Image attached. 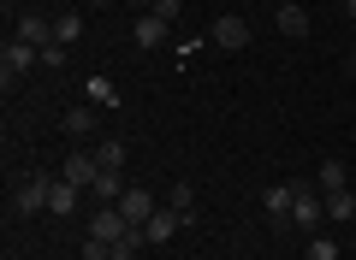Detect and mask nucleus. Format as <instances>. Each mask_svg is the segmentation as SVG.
I'll return each mask as SVG.
<instances>
[{"label":"nucleus","mask_w":356,"mask_h":260,"mask_svg":"<svg viewBox=\"0 0 356 260\" xmlns=\"http://www.w3.org/2000/svg\"><path fill=\"white\" fill-rule=\"evenodd\" d=\"M149 12L166 18V24H178V18H184V0H149Z\"/></svg>","instance_id":"22"},{"label":"nucleus","mask_w":356,"mask_h":260,"mask_svg":"<svg viewBox=\"0 0 356 260\" xmlns=\"http://www.w3.org/2000/svg\"><path fill=\"white\" fill-rule=\"evenodd\" d=\"M303 260H339V243L315 231V236H309V254H303Z\"/></svg>","instance_id":"20"},{"label":"nucleus","mask_w":356,"mask_h":260,"mask_svg":"<svg viewBox=\"0 0 356 260\" xmlns=\"http://www.w3.org/2000/svg\"><path fill=\"white\" fill-rule=\"evenodd\" d=\"M48 196H54V177L48 172H18L13 177V213H18V219L48 213Z\"/></svg>","instance_id":"1"},{"label":"nucleus","mask_w":356,"mask_h":260,"mask_svg":"<svg viewBox=\"0 0 356 260\" xmlns=\"http://www.w3.org/2000/svg\"><path fill=\"white\" fill-rule=\"evenodd\" d=\"M77 36H83V12H72V6H65V12L54 18V42H65V48H72Z\"/></svg>","instance_id":"15"},{"label":"nucleus","mask_w":356,"mask_h":260,"mask_svg":"<svg viewBox=\"0 0 356 260\" xmlns=\"http://www.w3.org/2000/svg\"><path fill=\"white\" fill-rule=\"evenodd\" d=\"M344 18H350V24H356V0H344Z\"/></svg>","instance_id":"25"},{"label":"nucleus","mask_w":356,"mask_h":260,"mask_svg":"<svg viewBox=\"0 0 356 260\" xmlns=\"http://www.w3.org/2000/svg\"><path fill=\"white\" fill-rule=\"evenodd\" d=\"M125 231H131V219L119 207H95L89 213V236H95V243H119Z\"/></svg>","instance_id":"4"},{"label":"nucleus","mask_w":356,"mask_h":260,"mask_svg":"<svg viewBox=\"0 0 356 260\" xmlns=\"http://www.w3.org/2000/svg\"><path fill=\"white\" fill-rule=\"evenodd\" d=\"M77 260H113V243H95V236H89V243H83V254H77Z\"/></svg>","instance_id":"24"},{"label":"nucleus","mask_w":356,"mask_h":260,"mask_svg":"<svg viewBox=\"0 0 356 260\" xmlns=\"http://www.w3.org/2000/svg\"><path fill=\"white\" fill-rule=\"evenodd\" d=\"M315 189H321V196L344 189V160H321V172H315Z\"/></svg>","instance_id":"17"},{"label":"nucleus","mask_w":356,"mask_h":260,"mask_svg":"<svg viewBox=\"0 0 356 260\" xmlns=\"http://www.w3.org/2000/svg\"><path fill=\"white\" fill-rule=\"evenodd\" d=\"M30 65H42V53L30 48V42H18V36H13L6 48H0V83H6V95H13V83L30 71Z\"/></svg>","instance_id":"2"},{"label":"nucleus","mask_w":356,"mask_h":260,"mask_svg":"<svg viewBox=\"0 0 356 260\" xmlns=\"http://www.w3.org/2000/svg\"><path fill=\"white\" fill-rule=\"evenodd\" d=\"M125 172H102V177H95V184H89V196H95V201H102V207H119V196H125Z\"/></svg>","instance_id":"11"},{"label":"nucleus","mask_w":356,"mask_h":260,"mask_svg":"<svg viewBox=\"0 0 356 260\" xmlns=\"http://www.w3.org/2000/svg\"><path fill=\"white\" fill-rule=\"evenodd\" d=\"M166 207H178L184 213V225H196V196H191V184H172V201Z\"/></svg>","instance_id":"19"},{"label":"nucleus","mask_w":356,"mask_h":260,"mask_svg":"<svg viewBox=\"0 0 356 260\" xmlns=\"http://www.w3.org/2000/svg\"><path fill=\"white\" fill-rule=\"evenodd\" d=\"M166 36H172V24H166V18H154V12H143V18H137V30H131V42H137L143 53H154Z\"/></svg>","instance_id":"7"},{"label":"nucleus","mask_w":356,"mask_h":260,"mask_svg":"<svg viewBox=\"0 0 356 260\" xmlns=\"http://www.w3.org/2000/svg\"><path fill=\"white\" fill-rule=\"evenodd\" d=\"M327 219L332 225H350L356 219V196H350V189H332V196H327Z\"/></svg>","instance_id":"14"},{"label":"nucleus","mask_w":356,"mask_h":260,"mask_svg":"<svg viewBox=\"0 0 356 260\" xmlns=\"http://www.w3.org/2000/svg\"><path fill=\"white\" fill-rule=\"evenodd\" d=\"M13 36H18V42H30V48H48V42H54V18H42V12H24V18L13 24Z\"/></svg>","instance_id":"9"},{"label":"nucleus","mask_w":356,"mask_h":260,"mask_svg":"<svg viewBox=\"0 0 356 260\" xmlns=\"http://www.w3.org/2000/svg\"><path fill=\"white\" fill-rule=\"evenodd\" d=\"M125 6H149V0H125Z\"/></svg>","instance_id":"27"},{"label":"nucleus","mask_w":356,"mask_h":260,"mask_svg":"<svg viewBox=\"0 0 356 260\" xmlns=\"http://www.w3.org/2000/svg\"><path fill=\"white\" fill-rule=\"evenodd\" d=\"M119 213H125L131 225H149V219H154L161 207H154V196H149V189H137V184H131L125 196H119Z\"/></svg>","instance_id":"8"},{"label":"nucleus","mask_w":356,"mask_h":260,"mask_svg":"<svg viewBox=\"0 0 356 260\" xmlns=\"http://www.w3.org/2000/svg\"><path fill=\"white\" fill-rule=\"evenodd\" d=\"M291 207H297V189H291V184H273V189L261 196L267 225H291Z\"/></svg>","instance_id":"6"},{"label":"nucleus","mask_w":356,"mask_h":260,"mask_svg":"<svg viewBox=\"0 0 356 260\" xmlns=\"http://www.w3.org/2000/svg\"><path fill=\"white\" fill-rule=\"evenodd\" d=\"M178 225H184V213H178V207H161L149 225H143V231H149V243H172V236H178Z\"/></svg>","instance_id":"12"},{"label":"nucleus","mask_w":356,"mask_h":260,"mask_svg":"<svg viewBox=\"0 0 356 260\" xmlns=\"http://www.w3.org/2000/svg\"><path fill=\"white\" fill-rule=\"evenodd\" d=\"M60 130H65V137H72V142L95 137V107H72V112H65V119H60Z\"/></svg>","instance_id":"13"},{"label":"nucleus","mask_w":356,"mask_h":260,"mask_svg":"<svg viewBox=\"0 0 356 260\" xmlns=\"http://www.w3.org/2000/svg\"><path fill=\"white\" fill-rule=\"evenodd\" d=\"M273 24H280L285 36H309V12H303V6H280V12H273Z\"/></svg>","instance_id":"16"},{"label":"nucleus","mask_w":356,"mask_h":260,"mask_svg":"<svg viewBox=\"0 0 356 260\" xmlns=\"http://www.w3.org/2000/svg\"><path fill=\"white\" fill-rule=\"evenodd\" d=\"M36 53H42L48 71H65V42H48V48H36Z\"/></svg>","instance_id":"23"},{"label":"nucleus","mask_w":356,"mask_h":260,"mask_svg":"<svg viewBox=\"0 0 356 260\" xmlns=\"http://www.w3.org/2000/svg\"><path fill=\"white\" fill-rule=\"evenodd\" d=\"M89 101H95V107H113V101H119V89L107 83V77H89Z\"/></svg>","instance_id":"21"},{"label":"nucleus","mask_w":356,"mask_h":260,"mask_svg":"<svg viewBox=\"0 0 356 260\" xmlns=\"http://www.w3.org/2000/svg\"><path fill=\"white\" fill-rule=\"evenodd\" d=\"M95 160H102V172H125V142H119V137H107L102 148H95Z\"/></svg>","instance_id":"18"},{"label":"nucleus","mask_w":356,"mask_h":260,"mask_svg":"<svg viewBox=\"0 0 356 260\" xmlns=\"http://www.w3.org/2000/svg\"><path fill=\"white\" fill-rule=\"evenodd\" d=\"M0 6H6V12H13V6H24V0H0Z\"/></svg>","instance_id":"26"},{"label":"nucleus","mask_w":356,"mask_h":260,"mask_svg":"<svg viewBox=\"0 0 356 260\" xmlns=\"http://www.w3.org/2000/svg\"><path fill=\"white\" fill-rule=\"evenodd\" d=\"M77 207H83V189H77V184H65V177H54V196H48V213H54V219H72Z\"/></svg>","instance_id":"10"},{"label":"nucleus","mask_w":356,"mask_h":260,"mask_svg":"<svg viewBox=\"0 0 356 260\" xmlns=\"http://www.w3.org/2000/svg\"><path fill=\"white\" fill-rule=\"evenodd\" d=\"M60 177H65V184H77V189H83V196H89V184L102 177V160H95V154H83V148H77L72 160L60 166Z\"/></svg>","instance_id":"5"},{"label":"nucleus","mask_w":356,"mask_h":260,"mask_svg":"<svg viewBox=\"0 0 356 260\" xmlns=\"http://www.w3.org/2000/svg\"><path fill=\"white\" fill-rule=\"evenodd\" d=\"M214 48H226V53H238V48H250V18H238V12H226V18H214Z\"/></svg>","instance_id":"3"}]
</instances>
